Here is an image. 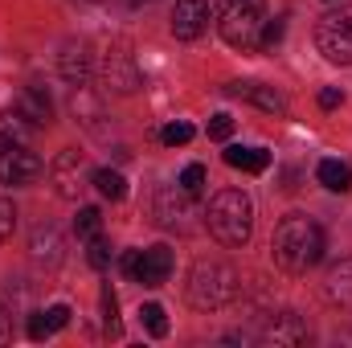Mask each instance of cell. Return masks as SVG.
I'll list each match as a JSON object with an SVG mask.
<instances>
[{
    "label": "cell",
    "instance_id": "9a60e30c",
    "mask_svg": "<svg viewBox=\"0 0 352 348\" xmlns=\"http://www.w3.org/2000/svg\"><path fill=\"white\" fill-rule=\"evenodd\" d=\"M316 180H320L328 193H349L352 188V168L344 164V160H320Z\"/></svg>",
    "mask_w": 352,
    "mask_h": 348
},
{
    "label": "cell",
    "instance_id": "9c48e42d",
    "mask_svg": "<svg viewBox=\"0 0 352 348\" xmlns=\"http://www.w3.org/2000/svg\"><path fill=\"white\" fill-rule=\"evenodd\" d=\"M168 25H173V37H180V41L201 37L209 29V4L205 0H176Z\"/></svg>",
    "mask_w": 352,
    "mask_h": 348
},
{
    "label": "cell",
    "instance_id": "ac0fdd59",
    "mask_svg": "<svg viewBox=\"0 0 352 348\" xmlns=\"http://www.w3.org/2000/svg\"><path fill=\"white\" fill-rule=\"evenodd\" d=\"M62 74H66L70 83H78V87H82V78L90 74V62H87V54H82V45H78V50L70 45V50L62 54Z\"/></svg>",
    "mask_w": 352,
    "mask_h": 348
},
{
    "label": "cell",
    "instance_id": "ffe728a7",
    "mask_svg": "<svg viewBox=\"0 0 352 348\" xmlns=\"http://www.w3.org/2000/svg\"><path fill=\"white\" fill-rule=\"evenodd\" d=\"M140 320H144V328L160 340V336H168V312L160 307V303H144L140 307Z\"/></svg>",
    "mask_w": 352,
    "mask_h": 348
},
{
    "label": "cell",
    "instance_id": "6da1fadb",
    "mask_svg": "<svg viewBox=\"0 0 352 348\" xmlns=\"http://www.w3.org/2000/svg\"><path fill=\"white\" fill-rule=\"evenodd\" d=\"M270 250H274V262H278L287 274H303V270H311L316 262L324 259V230H320L311 217L291 213V217L278 221Z\"/></svg>",
    "mask_w": 352,
    "mask_h": 348
},
{
    "label": "cell",
    "instance_id": "3957f363",
    "mask_svg": "<svg viewBox=\"0 0 352 348\" xmlns=\"http://www.w3.org/2000/svg\"><path fill=\"white\" fill-rule=\"evenodd\" d=\"M266 0H217V33L230 50L254 54L266 25Z\"/></svg>",
    "mask_w": 352,
    "mask_h": 348
},
{
    "label": "cell",
    "instance_id": "f1b7e54d",
    "mask_svg": "<svg viewBox=\"0 0 352 348\" xmlns=\"http://www.w3.org/2000/svg\"><path fill=\"white\" fill-rule=\"evenodd\" d=\"M340 102H344V94H340L336 87L320 90V107H324V111H332V107H340Z\"/></svg>",
    "mask_w": 352,
    "mask_h": 348
},
{
    "label": "cell",
    "instance_id": "7402d4cb",
    "mask_svg": "<svg viewBox=\"0 0 352 348\" xmlns=\"http://www.w3.org/2000/svg\"><path fill=\"white\" fill-rule=\"evenodd\" d=\"M102 316H107V336H119V332H123V328H119V299H115L111 287L102 291Z\"/></svg>",
    "mask_w": 352,
    "mask_h": 348
},
{
    "label": "cell",
    "instance_id": "52a82bcc",
    "mask_svg": "<svg viewBox=\"0 0 352 348\" xmlns=\"http://www.w3.org/2000/svg\"><path fill=\"white\" fill-rule=\"evenodd\" d=\"M50 180H54L58 197L74 201V197L87 188L90 180H94L87 152H78V148H66V152H58V156H54V164H50Z\"/></svg>",
    "mask_w": 352,
    "mask_h": 348
},
{
    "label": "cell",
    "instance_id": "7a4b0ae2",
    "mask_svg": "<svg viewBox=\"0 0 352 348\" xmlns=\"http://www.w3.org/2000/svg\"><path fill=\"white\" fill-rule=\"evenodd\" d=\"M205 226H209V234H213L221 246H230V250L246 246V242H250V226H254V205H250V197H246L242 188H221V193L209 201V209H205Z\"/></svg>",
    "mask_w": 352,
    "mask_h": 348
},
{
    "label": "cell",
    "instance_id": "277c9868",
    "mask_svg": "<svg viewBox=\"0 0 352 348\" xmlns=\"http://www.w3.org/2000/svg\"><path fill=\"white\" fill-rule=\"evenodd\" d=\"M238 295V270L230 262H197L188 274V303L197 312H217Z\"/></svg>",
    "mask_w": 352,
    "mask_h": 348
},
{
    "label": "cell",
    "instance_id": "5bb4252c",
    "mask_svg": "<svg viewBox=\"0 0 352 348\" xmlns=\"http://www.w3.org/2000/svg\"><path fill=\"white\" fill-rule=\"evenodd\" d=\"M226 164L242 168V173H266L270 168V152L266 148H226Z\"/></svg>",
    "mask_w": 352,
    "mask_h": 348
},
{
    "label": "cell",
    "instance_id": "4316f807",
    "mask_svg": "<svg viewBox=\"0 0 352 348\" xmlns=\"http://www.w3.org/2000/svg\"><path fill=\"white\" fill-rule=\"evenodd\" d=\"M12 230H16V209H12V201L0 197V242H8Z\"/></svg>",
    "mask_w": 352,
    "mask_h": 348
},
{
    "label": "cell",
    "instance_id": "7c38bea8",
    "mask_svg": "<svg viewBox=\"0 0 352 348\" xmlns=\"http://www.w3.org/2000/svg\"><path fill=\"white\" fill-rule=\"evenodd\" d=\"M230 94H234V98H250L254 107H263L270 115H287V98L274 87H263V83H234Z\"/></svg>",
    "mask_w": 352,
    "mask_h": 348
},
{
    "label": "cell",
    "instance_id": "e0dca14e",
    "mask_svg": "<svg viewBox=\"0 0 352 348\" xmlns=\"http://www.w3.org/2000/svg\"><path fill=\"white\" fill-rule=\"evenodd\" d=\"M90 184H94L107 201H123V197H127V180H123V173H115V168H98Z\"/></svg>",
    "mask_w": 352,
    "mask_h": 348
},
{
    "label": "cell",
    "instance_id": "1f68e13d",
    "mask_svg": "<svg viewBox=\"0 0 352 348\" xmlns=\"http://www.w3.org/2000/svg\"><path fill=\"white\" fill-rule=\"evenodd\" d=\"M135 4H152V0H135Z\"/></svg>",
    "mask_w": 352,
    "mask_h": 348
},
{
    "label": "cell",
    "instance_id": "d4e9b609",
    "mask_svg": "<svg viewBox=\"0 0 352 348\" xmlns=\"http://www.w3.org/2000/svg\"><path fill=\"white\" fill-rule=\"evenodd\" d=\"M87 259H90V266H94V270H107V266H111V242H107L102 234H98V238H90Z\"/></svg>",
    "mask_w": 352,
    "mask_h": 348
},
{
    "label": "cell",
    "instance_id": "cb8c5ba5",
    "mask_svg": "<svg viewBox=\"0 0 352 348\" xmlns=\"http://www.w3.org/2000/svg\"><path fill=\"white\" fill-rule=\"evenodd\" d=\"M192 135H197V131H192V123H168V127L160 131V140H164L168 148H184Z\"/></svg>",
    "mask_w": 352,
    "mask_h": 348
},
{
    "label": "cell",
    "instance_id": "83f0119b",
    "mask_svg": "<svg viewBox=\"0 0 352 348\" xmlns=\"http://www.w3.org/2000/svg\"><path fill=\"white\" fill-rule=\"evenodd\" d=\"M278 41H283V21H270V25H263L258 50H270V45H278Z\"/></svg>",
    "mask_w": 352,
    "mask_h": 348
},
{
    "label": "cell",
    "instance_id": "ba28073f",
    "mask_svg": "<svg viewBox=\"0 0 352 348\" xmlns=\"http://www.w3.org/2000/svg\"><path fill=\"white\" fill-rule=\"evenodd\" d=\"M102 78H107V87L119 90V94L140 90V66H135V58H131L127 45H111V50H107V58H102Z\"/></svg>",
    "mask_w": 352,
    "mask_h": 348
},
{
    "label": "cell",
    "instance_id": "4dcf8cb0",
    "mask_svg": "<svg viewBox=\"0 0 352 348\" xmlns=\"http://www.w3.org/2000/svg\"><path fill=\"white\" fill-rule=\"evenodd\" d=\"M8 336V312H4V303H0V340Z\"/></svg>",
    "mask_w": 352,
    "mask_h": 348
},
{
    "label": "cell",
    "instance_id": "2e32d148",
    "mask_svg": "<svg viewBox=\"0 0 352 348\" xmlns=\"http://www.w3.org/2000/svg\"><path fill=\"white\" fill-rule=\"evenodd\" d=\"M328 299L352 303V259H344L340 266H332V274H328Z\"/></svg>",
    "mask_w": 352,
    "mask_h": 348
},
{
    "label": "cell",
    "instance_id": "5b68a950",
    "mask_svg": "<svg viewBox=\"0 0 352 348\" xmlns=\"http://www.w3.org/2000/svg\"><path fill=\"white\" fill-rule=\"evenodd\" d=\"M316 45L328 62L352 66V4L349 8H332L316 21Z\"/></svg>",
    "mask_w": 352,
    "mask_h": 348
},
{
    "label": "cell",
    "instance_id": "30bf717a",
    "mask_svg": "<svg viewBox=\"0 0 352 348\" xmlns=\"http://www.w3.org/2000/svg\"><path fill=\"white\" fill-rule=\"evenodd\" d=\"M168 274H173V250L160 242V246H148V250H140V262H135V283H144V287H160V283H168Z\"/></svg>",
    "mask_w": 352,
    "mask_h": 348
},
{
    "label": "cell",
    "instance_id": "f546056e",
    "mask_svg": "<svg viewBox=\"0 0 352 348\" xmlns=\"http://www.w3.org/2000/svg\"><path fill=\"white\" fill-rule=\"evenodd\" d=\"M135 262H140V250H127V254L119 259V266H123V274H127V279L135 274Z\"/></svg>",
    "mask_w": 352,
    "mask_h": 348
},
{
    "label": "cell",
    "instance_id": "484cf974",
    "mask_svg": "<svg viewBox=\"0 0 352 348\" xmlns=\"http://www.w3.org/2000/svg\"><path fill=\"white\" fill-rule=\"evenodd\" d=\"M234 135V119L226 115V111H217L213 119H209V140H230Z\"/></svg>",
    "mask_w": 352,
    "mask_h": 348
},
{
    "label": "cell",
    "instance_id": "44dd1931",
    "mask_svg": "<svg viewBox=\"0 0 352 348\" xmlns=\"http://www.w3.org/2000/svg\"><path fill=\"white\" fill-rule=\"evenodd\" d=\"M180 193H188V197H201L205 193V168L201 164H188L180 173Z\"/></svg>",
    "mask_w": 352,
    "mask_h": 348
},
{
    "label": "cell",
    "instance_id": "8992f818",
    "mask_svg": "<svg viewBox=\"0 0 352 348\" xmlns=\"http://www.w3.org/2000/svg\"><path fill=\"white\" fill-rule=\"evenodd\" d=\"M41 176V156L16 140V135H4L0 140V184H29Z\"/></svg>",
    "mask_w": 352,
    "mask_h": 348
},
{
    "label": "cell",
    "instance_id": "603a6c76",
    "mask_svg": "<svg viewBox=\"0 0 352 348\" xmlns=\"http://www.w3.org/2000/svg\"><path fill=\"white\" fill-rule=\"evenodd\" d=\"M58 328H54V320H50V312H33L29 316V340H50Z\"/></svg>",
    "mask_w": 352,
    "mask_h": 348
},
{
    "label": "cell",
    "instance_id": "8fae6325",
    "mask_svg": "<svg viewBox=\"0 0 352 348\" xmlns=\"http://www.w3.org/2000/svg\"><path fill=\"white\" fill-rule=\"evenodd\" d=\"M29 127H45L50 119H54V107H50V98H45V90H37V87H29V90H21V98H16V107H12Z\"/></svg>",
    "mask_w": 352,
    "mask_h": 348
},
{
    "label": "cell",
    "instance_id": "d6986e66",
    "mask_svg": "<svg viewBox=\"0 0 352 348\" xmlns=\"http://www.w3.org/2000/svg\"><path fill=\"white\" fill-rule=\"evenodd\" d=\"M74 234H78L82 242H90V238H98V234H102V213H98L94 205L78 209V217H74Z\"/></svg>",
    "mask_w": 352,
    "mask_h": 348
},
{
    "label": "cell",
    "instance_id": "4fadbf2b",
    "mask_svg": "<svg viewBox=\"0 0 352 348\" xmlns=\"http://www.w3.org/2000/svg\"><path fill=\"white\" fill-rule=\"evenodd\" d=\"M263 336L274 340V345H303V340H307V324H303L295 312H283V316H274L263 328Z\"/></svg>",
    "mask_w": 352,
    "mask_h": 348
}]
</instances>
